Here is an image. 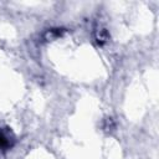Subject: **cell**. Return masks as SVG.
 <instances>
[{"mask_svg": "<svg viewBox=\"0 0 159 159\" xmlns=\"http://www.w3.org/2000/svg\"><path fill=\"white\" fill-rule=\"evenodd\" d=\"M108 40V34H107V31L106 30H99V34H98V36H97V41L99 42V43H103V42H106Z\"/></svg>", "mask_w": 159, "mask_h": 159, "instance_id": "cell-2", "label": "cell"}, {"mask_svg": "<svg viewBox=\"0 0 159 159\" xmlns=\"http://www.w3.org/2000/svg\"><path fill=\"white\" fill-rule=\"evenodd\" d=\"M103 128H104L106 130H108V129L111 130L112 128H114V123H113L112 118H107V119H106V125H104Z\"/></svg>", "mask_w": 159, "mask_h": 159, "instance_id": "cell-3", "label": "cell"}, {"mask_svg": "<svg viewBox=\"0 0 159 159\" xmlns=\"http://www.w3.org/2000/svg\"><path fill=\"white\" fill-rule=\"evenodd\" d=\"M12 147V138L5 134L4 132H0V150H6Z\"/></svg>", "mask_w": 159, "mask_h": 159, "instance_id": "cell-1", "label": "cell"}]
</instances>
